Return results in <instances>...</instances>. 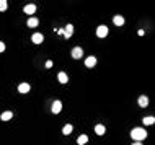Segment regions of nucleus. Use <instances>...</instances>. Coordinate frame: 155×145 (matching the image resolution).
<instances>
[{"label":"nucleus","mask_w":155,"mask_h":145,"mask_svg":"<svg viewBox=\"0 0 155 145\" xmlns=\"http://www.w3.org/2000/svg\"><path fill=\"white\" fill-rule=\"evenodd\" d=\"M131 139H132V142H142L147 139V131L142 127H134L132 131H131Z\"/></svg>","instance_id":"nucleus-1"},{"label":"nucleus","mask_w":155,"mask_h":145,"mask_svg":"<svg viewBox=\"0 0 155 145\" xmlns=\"http://www.w3.org/2000/svg\"><path fill=\"white\" fill-rule=\"evenodd\" d=\"M108 33H109V29L106 25H100L98 28H96V36H98V38H106Z\"/></svg>","instance_id":"nucleus-2"},{"label":"nucleus","mask_w":155,"mask_h":145,"mask_svg":"<svg viewBox=\"0 0 155 145\" xmlns=\"http://www.w3.org/2000/svg\"><path fill=\"white\" fill-rule=\"evenodd\" d=\"M95 65H96V57L95 56H90V57L85 59V67L87 69H93Z\"/></svg>","instance_id":"nucleus-3"},{"label":"nucleus","mask_w":155,"mask_h":145,"mask_svg":"<svg viewBox=\"0 0 155 145\" xmlns=\"http://www.w3.org/2000/svg\"><path fill=\"white\" fill-rule=\"evenodd\" d=\"M51 111H52L54 114H59L60 111H62V103H60L59 99H56V101L52 103V106H51Z\"/></svg>","instance_id":"nucleus-4"},{"label":"nucleus","mask_w":155,"mask_h":145,"mask_svg":"<svg viewBox=\"0 0 155 145\" xmlns=\"http://www.w3.org/2000/svg\"><path fill=\"white\" fill-rule=\"evenodd\" d=\"M82 56H83V49H82L80 46H77V47L72 49V57H74V59H80Z\"/></svg>","instance_id":"nucleus-5"},{"label":"nucleus","mask_w":155,"mask_h":145,"mask_svg":"<svg viewBox=\"0 0 155 145\" xmlns=\"http://www.w3.org/2000/svg\"><path fill=\"white\" fill-rule=\"evenodd\" d=\"M137 104L141 108H147L149 106V98L145 95H141V96H139V99H137Z\"/></svg>","instance_id":"nucleus-6"},{"label":"nucleus","mask_w":155,"mask_h":145,"mask_svg":"<svg viewBox=\"0 0 155 145\" xmlns=\"http://www.w3.org/2000/svg\"><path fill=\"white\" fill-rule=\"evenodd\" d=\"M31 41H33L34 44H41L42 41H44V36H42L41 33H34V34L31 36Z\"/></svg>","instance_id":"nucleus-7"},{"label":"nucleus","mask_w":155,"mask_h":145,"mask_svg":"<svg viewBox=\"0 0 155 145\" xmlns=\"http://www.w3.org/2000/svg\"><path fill=\"white\" fill-rule=\"evenodd\" d=\"M23 11H25L26 15H34V11H36V5H34V4H28V5H25Z\"/></svg>","instance_id":"nucleus-8"},{"label":"nucleus","mask_w":155,"mask_h":145,"mask_svg":"<svg viewBox=\"0 0 155 145\" xmlns=\"http://www.w3.org/2000/svg\"><path fill=\"white\" fill-rule=\"evenodd\" d=\"M26 25H28V28H36V26L39 25V20L36 16H29L28 21H26Z\"/></svg>","instance_id":"nucleus-9"},{"label":"nucleus","mask_w":155,"mask_h":145,"mask_svg":"<svg viewBox=\"0 0 155 145\" xmlns=\"http://www.w3.org/2000/svg\"><path fill=\"white\" fill-rule=\"evenodd\" d=\"M57 80H59L62 85H65V83L69 81V75L65 74V72H59V74H57Z\"/></svg>","instance_id":"nucleus-10"},{"label":"nucleus","mask_w":155,"mask_h":145,"mask_svg":"<svg viewBox=\"0 0 155 145\" xmlns=\"http://www.w3.org/2000/svg\"><path fill=\"white\" fill-rule=\"evenodd\" d=\"M29 90H31V86H29V83H26V81H23V83L18 85V91L20 93H28Z\"/></svg>","instance_id":"nucleus-11"},{"label":"nucleus","mask_w":155,"mask_h":145,"mask_svg":"<svg viewBox=\"0 0 155 145\" xmlns=\"http://www.w3.org/2000/svg\"><path fill=\"white\" fill-rule=\"evenodd\" d=\"M11 117H13V113H11V111H5V113H2V114H0V121H4V122L10 121Z\"/></svg>","instance_id":"nucleus-12"},{"label":"nucleus","mask_w":155,"mask_h":145,"mask_svg":"<svg viewBox=\"0 0 155 145\" xmlns=\"http://www.w3.org/2000/svg\"><path fill=\"white\" fill-rule=\"evenodd\" d=\"M105 132H106V127L103 126V124H96L95 126V134L96 135H103Z\"/></svg>","instance_id":"nucleus-13"},{"label":"nucleus","mask_w":155,"mask_h":145,"mask_svg":"<svg viewBox=\"0 0 155 145\" xmlns=\"http://www.w3.org/2000/svg\"><path fill=\"white\" fill-rule=\"evenodd\" d=\"M113 23L116 26H123L124 25V16H121V15H116V16H113Z\"/></svg>","instance_id":"nucleus-14"},{"label":"nucleus","mask_w":155,"mask_h":145,"mask_svg":"<svg viewBox=\"0 0 155 145\" xmlns=\"http://www.w3.org/2000/svg\"><path fill=\"white\" fill-rule=\"evenodd\" d=\"M88 142V135L87 134H80L78 135V139H77V144L78 145H85Z\"/></svg>","instance_id":"nucleus-15"},{"label":"nucleus","mask_w":155,"mask_h":145,"mask_svg":"<svg viewBox=\"0 0 155 145\" xmlns=\"http://www.w3.org/2000/svg\"><path fill=\"white\" fill-rule=\"evenodd\" d=\"M72 131H74V126H72V124H65L64 129H62V134L64 135H69V134H72Z\"/></svg>","instance_id":"nucleus-16"},{"label":"nucleus","mask_w":155,"mask_h":145,"mask_svg":"<svg viewBox=\"0 0 155 145\" xmlns=\"http://www.w3.org/2000/svg\"><path fill=\"white\" fill-rule=\"evenodd\" d=\"M142 122H144V126H152V124L155 122V117L154 116H147L142 119Z\"/></svg>","instance_id":"nucleus-17"},{"label":"nucleus","mask_w":155,"mask_h":145,"mask_svg":"<svg viewBox=\"0 0 155 145\" xmlns=\"http://www.w3.org/2000/svg\"><path fill=\"white\" fill-rule=\"evenodd\" d=\"M72 33H74V26L67 25V26H65V31H64V36H65V38H70Z\"/></svg>","instance_id":"nucleus-18"},{"label":"nucleus","mask_w":155,"mask_h":145,"mask_svg":"<svg viewBox=\"0 0 155 145\" xmlns=\"http://www.w3.org/2000/svg\"><path fill=\"white\" fill-rule=\"evenodd\" d=\"M8 8V2L7 0H0V11H5Z\"/></svg>","instance_id":"nucleus-19"},{"label":"nucleus","mask_w":155,"mask_h":145,"mask_svg":"<svg viewBox=\"0 0 155 145\" xmlns=\"http://www.w3.org/2000/svg\"><path fill=\"white\" fill-rule=\"evenodd\" d=\"M4 51H5V43L0 41V52H4Z\"/></svg>","instance_id":"nucleus-20"},{"label":"nucleus","mask_w":155,"mask_h":145,"mask_svg":"<svg viewBox=\"0 0 155 145\" xmlns=\"http://www.w3.org/2000/svg\"><path fill=\"white\" fill-rule=\"evenodd\" d=\"M46 67H47V69L52 67V62H51V60H47V62H46Z\"/></svg>","instance_id":"nucleus-21"},{"label":"nucleus","mask_w":155,"mask_h":145,"mask_svg":"<svg viewBox=\"0 0 155 145\" xmlns=\"http://www.w3.org/2000/svg\"><path fill=\"white\" fill-rule=\"evenodd\" d=\"M137 34H139V36H144V34H145V33H144V29H139V31H137Z\"/></svg>","instance_id":"nucleus-22"},{"label":"nucleus","mask_w":155,"mask_h":145,"mask_svg":"<svg viewBox=\"0 0 155 145\" xmlns=\"http://www.w3.org/2000/svg\"><path fill=\"white\" fill-rule=\"evenodd\" d=\"M132 145H142V142H132Z\"/></svg>","instance_id":"nucleus-23"}]
</instances>
